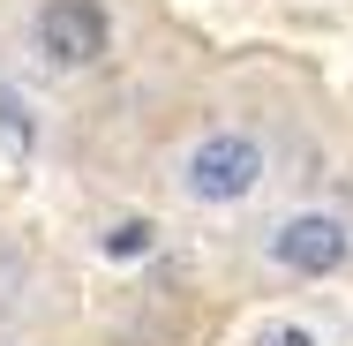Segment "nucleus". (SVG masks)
<instances>
[{
    "mask_svg": "<svg viewBox=\"0 0 353 346\" xmlns=\"http://www.w3.org/2000/svg\"><path fill=\"white\" fill-rule=\"evenodd\" d=\"M263 256L279 264V271L293 278H331V271H346L353 264V218L346 211H285L279 226L263 233Z\"/></svg>",
    "mask_w": 353,
    "mask_h": 346,
    "instance_id": "nucleus-2",
    "label": "nucleus"
},
{
    "mask_svg": "<svg viewBox=\"0 0 353 346\" xmlns=\"http://www.w3.org/2000/svg\"><path fill=\"white\" fill-rule=\"evenodd\" d=\"M98 249H105L113 264H136V256H150V249H158V226H150V218H113Z\"/></svg>",
    "mask_w": 353,
    "mask_h": 346,
    "instance_id": "nucleus-4",
    "label": "nucleus"
},
{
    "mask_svg": "<svg viewBox=\"0 0 353 346\" xmlns=\"http://www.w3.org/2000/svg\"><path fill=\"white\" fill-rule=\"evenodd\" d=\"M256 346H316L308 324H271V331H256Z\"/></svg>",
    "mask_w": 353,
    "mask_h": 346,
    "instance_id": "nucleus-5",
    "label": "nucleus"
},
{
    "mask_svg": "<svg viewBox=\"0 0 353 346\" xmlns=\"http://www.w3.org/2000/svg\"><path fill=\"white\" fill-rule=\"evenodd\" d=\"M181 196L203 211H233L248 204L263 181H271V151L248 136V128H211V136H196L188 151H181Z\"/></svg>",
    "mask_w": 353,
    "mask_h": 346,
    "instance_id": "nucleus-1",
    "label": "nucleus"
},
{
    "mask_svg": "<svg viewBox=\"0 0 353 346\" xmlns=\"http://www.w3.org/2000/svg\"><path fill=\"white\" fill-rule=\"evenodd\" d=\"M30 46H38L46 68H61V75L98 68L113 53V8L105 0H46L38 23H30Z\"/></svg>",
    "mask_w": 353,
    "mask_h": 346,
    "instance_id": "nucleus-3",
    "label": "nucleus"
},
{
    "mask_svg": "<svg viewBox=\"0 0 353 346\" xmlns=\"http://www.w3.org/2000/svg\"><path fill=\"white\" fill-rule=\"evenodd\" d=\"M0 128L23 143V151H30V113H15V98H8V90H0Z\"/></svg>",
    "mask_w": 353,
    "mask_h": 346,
    "instance_id": "nucleus-6",
    "label": "nucleus"
}]
</instances>
